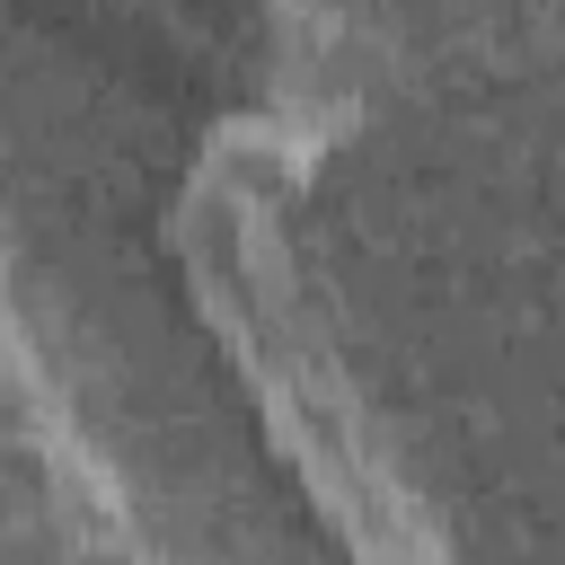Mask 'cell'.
Instances as JSON below:
<instances>
[{
    "label": "cell",
    "mask_w": 565,
    "mask_h": 565,
    "mask_svg": "<svg viewBox=\"0 0 565 565\" xmlns=\"http://www.w3.org/2000/svg\"><path fill=\"white\" fill-rule=\"evenodd\" d=\"M335 132L300 0H0V388L106 547H433L291 256Z\"/></svg>",
    "instance_id": "6da1fadb"
}]
</instances>
